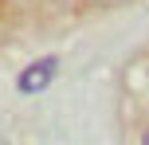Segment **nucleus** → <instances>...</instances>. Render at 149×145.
<instances>
[{"instance_id": "1", "label": "nucleus", "mask_w": 149, "mask_h": 145, "mask_svg": "<svg viewBox=\"0 0 149 145\" xmlns=\"http://www.w3.org/2000/svg\"><path fill=\"white\" fill-rule=\"evenodd\" d=\"M55 67H59L55 59H39V63H31V67L20 75V90H24V94H36V90H43V86L55 78Z\"/></svg>"}, {"instance_id": "2", "label": "nucleus", "mask_w": 149, "mask_h": 145, "mask_svg": "<svg viewBox=\"0 0 149 145\" xmlns=\"http://www.w3.org/2000/svg\"><path fill=\"white\" fill-rule=\"evenodd\" d=\"M90 4H118V0H90Z\"/></svg>"}, {"instance_id": "3", "label": "nucleus", "mask_w": 149, "mask_h": 145, "mask_svg": "<svg viewBox=\"0 0 149 145\" xmlns=\"http://www.w3.org/2000/svg\"><path fill=\"white\" fill-rule=\"evenodd\" d=\"M145 145H149V130H145Z\"/></svg>"}]
</instances>
